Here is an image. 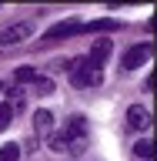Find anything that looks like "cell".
<instances>
[{"label": "cell", "instance_id": "1", "mask_svg": "<svg viewBox=\"0 0 157 161\" xmlns=\"http://www.w3.org/2000/svg\"><path fill=\"white\" fill-rule=\"evenodd\" d=\"M70 84H74L77 91H84V87H100V84H104V70L94 67V64H87V60H80V64L70 67Z\"/></svg>", "mask_w": 157, "mask_h": 161}, {"label": "cell", "instance_id": "2", "mask_svg": "<svg viewBox=\"0 0 157 161\" xmlns=\"http://www.w3.org/2000/svg\"><path fill=\"white\" fill-rule=\"evenodd\" d=\"M30 34H34V24H30V20H20V24H13V27L0 30V44H17V40H27Z\"/></svg>", "mask_w": 157, "mask_h": 161}, {"label": "cell", "instance_id": "3", "mask_svg": "<svg viewBox=\"0 0 157 161\" xmlns=\"http://www.w3.org/2000/svg\"><path fill=\"white\" fill-rule=\"evenodd\" d=\"M147 60H150V47L147 44H137V47H130L127 54H124L120 64H124V70H137V67H144Z\"/></svg>", "mask_w": 157, "mask_h": 161}, {"label": "cell", "instance_id": "4", "mask_svg": "<svg viewBox=\"0 0 157 161\" xmlns=\"http://www.w3.org/2000/svg\"><path fill=\"white\" fill-rule=\"evenodd\" d=\"M70 34H84V24H80V20H67V24H57V27H50V30H47V40L70 37Z\"/></svg>", "mask_w": 157, "mask_h": 161}, {"label": "cell", "instance_id": "5", "mask_svg": "<svg viewBox=\"0 0 157 161\" xmlns=\"http://www.w3.org/2000/svg\"><path fill=\"white\" fill-rule=\"evenodd\" d=\"M127 121H130V128L144 131V128H150V111H147V108H140V104H130Z\"/></svg>", "mask_w": 157, "mask_h": 161}, {"label": "cell", "instance_id": "6", "mask_svg": "<svg viewBox=\"0 0 157 161\" xmlns=\"http://www.w3.org/2000/svg\"><path fill=\"white\" fill-rule=\"evenodd\" d=\"M110 40H97V44H94V47H90V54H87V64H94V67H100V64H104V60L110 57Z\"/></svg>", "mask_w": 157, "mask_h": 161}, {"label": "cell", "instance_id": "7", "mask_svg": "<svg viewBox=\"0 0 157 161\" xmlns=\"http://www.w3.org/2000/svg\"><path fill=\"white\" fill-rule=\"evenodd\" d=\"M34 128H37L40 134H50V131H54V114H50L47 108H40L37 114H34Z\"/></svg>", "mask_w": 157, "mask_h": 161}, {"label": "cell", "instance_id": "8", "mask_svg": "<svg viewBox=\"0 0 157 161\" xmlns=\"http://www.w3.org/2000/svg\"><path fill=\"white\" fill-rule=\"evenodd\" d=\"M47 148L57 151V154L67 151V138H64V131H50V134H47Z\"/></svg>", "mask_w": 157, "mask_h": 161}, {"label": "cell", "instance_id": "9", "mask_svg": "<svg viewBox=\"0 0 157 161\" xmlns=\"http://www.w3.org/2000/svg\"><path fill=\"white\" fill-rule=\"evenodd\" d=\"M37 77H40V74L34 67H17V70H13V84H17V87H20V84H34Z\"/></svg>", "mask_w": 157, "mask_h": 161}, {"label": "cell", "instance_id": "10", "mask_svg": "<svg viewBox=\"0 0 157 161\" xmlns=\"http://www.w3.org/2000/svg\"><path fill=\"white\" fill-rule=\"evenodd\" d=\"M20 158V144H13V141H10V144H3V148H0V161H17Z\"/></svg>", "mask_w": 157, "mask_h": 161}, {"label": "cell", "instance_id": "11", "mask_svg": "<svg viewBox=\"0 0 157 161\" xmlns=\"http://www.w3.org/2000/svg\"><path fill=\"white\" fill-rule=\"evenodd\" d=\"M117 20H94V24H84V30H117Z\"/></svg>", "mask_w": 157, "mask_h": 161}, {"label": "cell", "instance_id": "12", "mask_svg": "<svg viewBox=\"0 0 157 161\" xmlns=\"http://www.w3.org/2000/svg\"><path fill=\"white\" fill-rule=\"evenodd\" d=\"M150 151H154V144H150V138H144V141H137V144H134V154H137V158H144V161L150 158Z\"/></svg>", "mask_w": 157, "mask_h": 161}, {"label": "cell", "instance_id": "13", "mask_svg": "<svg viewBox=\"0 0 157 161\" xmlns=\"http://www.w3.org/2000/svg\"><path fill=\"white\" fill-rule=\"evenodd\" d=\"M10 121H13V111H10V104L3 101V104H0V131H7Z\"/></svg>", "mask_w": 157, "mask_h": 161}, {"label": "cell", "instance_id": "14", "mask_svg": "<svg viewBox=\"0 0 157 161\" xmlns=\"http://www.w3.org/2000/svg\"><path fill=\"white\" fill-rule=\"evenodd\" d=\"M34 84H37V94H50V91H54L50 80H34Z\"/></svg>", "mask_w": 157, "mask_h": 161}]
</instances>
